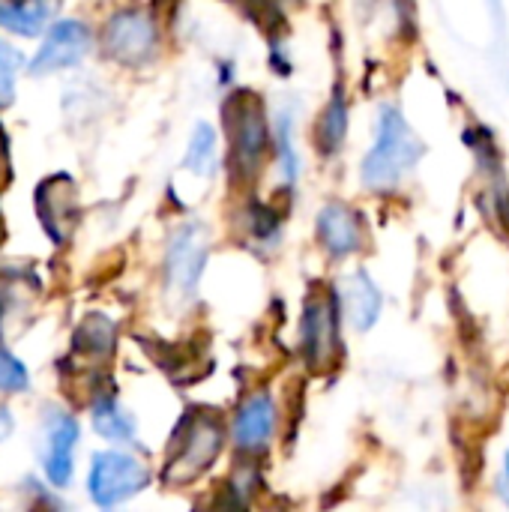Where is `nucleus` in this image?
<instances>
[{
	"mask_svg": "<svg viewBox=\"0 0 509 512\" xmlns=\"http://www.w3.org/2000/svg\"><path fill=\"white\" fill-rule=\"evenodd\" d=\"M102 42H105L108 57H114L117 63L141 66L156 54L159 30H156V21L147 12L123 9V12L111 15V21L105 24Z\"/></svg>",
	"mask_w": 509,
	"mask_h": 512,
	"instance_id": "6",
	"label": "nucleus"
},
{
	"mask_svg": "<svg viewBox=\"0 0 509 512\" xmlns=\"http://www.w3.org/2000/svg\"><path fill=\"white\" fill-rule=\"evenodd\" d=\"M207 255H210L207 231L198 222H189L174 231V237L168 243V255H165V276H168V285L180 297L195 294L204 264H207Z\"/></svg>",
	"mask_w": 509,
	"mask_h": 512,
	"instance_id": "7",
	"label": "nucleus"
},
{
	"mask_svg": "<svg viewBox=\"0 0 509 512\" xmlns=\"http://www.w3.org/2000/svg\"><path fill=\"white\" fill-rule=\"evenodd\" d=\"M300 351L312 372H330L342 354V303L339 291L318 285L303 306Z\"/></svg>",
	"mask_w": 509,
	"mask_h": 512,
	"instance_id": "4",
	"label": "nucleus"
},
{
	"mask_svg": "<svg viewBox=\"0 0 509 512\" xmlns=\"http://www.w3.org/2000/svg\"><path fill=\"white\" fill-rule=\"evenodd\" d=\"M276 423H279V414H276L273 396L270 393H258V396H252L237 411L234 426H231V438H234L237 450H243V453H261L273 441Z\"/></svg>",
	"mask_w": 509,
	"mask_h": 512,
	"instance_id": "12",
	"label": "nucleus"
},
{
	"mask_svg": "<svg viewBox=\"0 0 509 512\" xmlns=\"http://www.w3.org/2000/svg\"><path fill=\"white\" fill-rule=\"evenodd\" d=\"M225 447V429L222 420L213 411H189L180 426L174 429L171 447H168V459H165V471L162 480L165 486H192L198 483L219 459Z\"/></svg>",
	"mask_w": 509,
	"mask_h": 512,
	"instance_id": "2",
	"label": "nucleus"
},
{
	"mask_svg": "<svg viewBox=\"0 0 509 512\" xmlns=\"http://www.w3.org/2000/svg\"><path fill=\"white\" fill-rule=\"evenodd\" d=\"M0 153H3V141H0Z\"/></svg>",
	"mask_w": 509,
	"mask_h": 512,
	"instance_id": "24",
	"label": "nucleus"
},
{
	"mask_svg": "<svg viewBox=\"0 0 509 512\" xmlns=\"http://www.w3.org/2000/svg\"><path fill=\"white\" fill-rule=\"evenodd\" d=\"M75 444H78V423L69 414H51L45 420L42 468H45V477L54 489H63L72 480Z\"/></svg>",
	"mask_w": 509,
	"mask_h": 512,
	"instance_id": "11",
	"label": "nucleus"
},
{
	"mask_svg": "<svg viewBox=\"0 0 509 512\" xmlns=\"http://www.w3.org/2000/svg\"><path fill=\"white\" fill-rule=\"evenodd\" d=\"M27 387V369L21 360H15L9 351L0 348V390H24Z\"/></svg>",
	"mask_w": 509,
	"mask_h": 512,
	"instance_id": "21",
	"label": "nucleus"
},
{
	"mask_svg": "<svg viewBox=\"0 0 509 512\" xmlns=\"http://www.w3.org/2000/svg\"><path fill=\"white\" fill-rule=\"evenodd\" d=\"M216 162H219V156H216V129L210 123H198L195 132H192V138H189V150H186L183 165L192 174H198V177L207 180V177H213Z\"/></svg>",
	"mask_w": 509,
	"mask_h": 512,
	"instance_id": "18",
	"label": "nucleus"
},
{
	"mask_svg": "<svg viewBox=\"0 0 509 512\" xmlns=\"http://www.w3.org/2000/svg\"><path fill=\"white\" fill-rule=\"evenodd\" d=\"M36 213L54 243L69 240L78 222V201H75V186L66 174H54L36 189Z\"/></svg>",
	"mask_w": 509,
	"mask_h": 512,
	"instance_id": "8",
	"label": "nucleus"
},
{
	"mask_svg": "<svg viewBox=\"0 0 509 512\" xmlns=\"http://www.w3.org/2000/svg\"><path fill=\"white\" fill-rule=\"evenodd\" d=\"M114 336H117V330L105 315H87L72 339V348H75V354H81L87 360L105 363L114 354Z\"/></svg>",
	"mask_w": 509,
	"mask_h": 512,
	"instance_id": "14",
	"label": "nucleus"
},
{
	"mask_svg": "<svg viewBox=\"0 0 509 512\" xmlns=\"http://www.w3.org/2000/svg\"><path fill=\"white\" fill-rule=\"evenodd\" d=\"M345 132H348V99H345V90L336 87L333 90V99L327 102L321 120H318V132H315V141L321 147L324 156H336L342 141H345Z\"/></svg>",
	"mask_w": 509,
	"mask_h": 512,
	"instance_id": "15",
	"label": "nucleus"
},
{
	"mask_svg": "<svg viewBox=\"0 0 509 512\" xmlns=\"http://www.w3.org/2000/svg\"><path fill=\"white\" fill-rule=\"evenodd\" d=\"M318 240L327 249L330 258H348L357 255L363 249L366 240V228H363V216L342 204V201H330L321 213H318Z\"/></svg>",
	"mask_w": 509,
	"mask_h": 512,
	"instance_id": "10",
	"label": "nucleus"
},
{
	"mask_svg": "<svg viewBox=\"0 0 509 512\" xmlns=\"http://www.w3.org/2000/svg\"><path fill=\"white\" fill-rule=\"evenodd\" d=\"M93 429L108 438V441H132L135 438V423L132 417L114 402V396H102L93 405Z\"/></svg>",
	"mask_w": 509,
	"mask_h": 512,
	"instance_id": "17",
	"label": "nucleus"
},
{
	"mask_svg": "<svg viewBox=\"0 0 509 512\" xmlns=\"http://www.w3.org/2000/svg\"><path fill=\"white\" fill-rule=\"evenodd\" d=\"M48 0H0V27L15 30L21 36H36L48 21Z\"/></svg>",
	"mask_w": 509,
	"mask_h": 512,
	"instance_id": "16",
	"label": "nucleus"
},
{
	"mask_svg": "<svg viewBox=\"0 0 509 512\" xmlns=\"http://www.w3.org/2000/svg\"><path fill=\"white\" fill-rule=\"evenodd\" d=\"M225 126L231 138V171L237 180H255V174L264 168L273 129L267 120V111L261 99L249 90L234 93L225 102Z\"/></svg>",
	"mask_w": 509,
	"mask_h": 512,
	"instance_id": "3",
	"label": "nucleus"
},
{
	"mask_svg": "<svg viewBox=\"0 0 509 512\" xmlns=\"http://www.w3.org/2000/svg\"><path fill=\"white\" fill-rule=\"evenodd\" d=\"M147 483H150V471L141 459L117 450L93 456L87 489L99 507H117L132 495H138L141 489H147Z\"/></svg>",
	"mask_w": 509,
	"mask_h": 512,
	"instance_id": "5",
	"label": "nucleus"
},
{
	"mask_svg": "<svg viewBox=\"0 0 509 512\" xmlns=\"http://www.w3.org/2000/svg\"><path fill=\"white\" fill-rule=\"evenodd\" d=\"M423 153L426 147L414 132V126L405 120V114L396 105H384L378 111L375 141L360 165V177L369 189L390 192L408 177V171L417 168Z\"/></svg>",
	"mask_w": 509,
	"mask_h": 512,
	"instance_id": "1",
	"label": "nucleus"
},
{
	"mask_svg": "<svg viewBox=\"0 0 509 512\" xmlns=\"http://www.w3.org/2000/svg\"><path fill=\"white\" fill-rule=\"evenodd\" d=\"M21 66V54L0 39V108L15 99V72Z\"/></svg>",
	"mask_w": 509,
	"mask_h": 512,
	"instance_id": "19",
	"label": "nucleus"
},
{
	"mask_svg": "<svg viewBox=\"0 0 509 512\" xmlns=\"http://www.w3.org/2000/svg\"><path fill=\"white\" fill-rule=\"evenodd\" d=\"M339 303H342V312H345V318L351 321V327L369 330V327L378 321V315H381L384 297H381L378 285L360 270V273L348 276V279L339 285Z\"/></svg>",
	"mask_w": 509,
	"mask_h": 512,
	"instance_id": "13",
	"label": "nucleus"
},
{
	"mask_svg": "<svg viewBox=\"0 0 509 512\" xmlns=\"http://www.w3.org/2000/svg\"><path fill=\"white\" fill-rule=\"evenodd\" d=\"M9 432H12V417H9V411L0 405V441H3Z\"/></svg>",
	"mask_w": 509,
	"mask_h": 512,
	"instance_id": "22",
	"label": "nucleus"
},
{
	"mask_svg": "<svg viewBox=\"0 0 509 512\" xmlns=\"http://www.w3.org/2000/svg\"><path fill=\"white\" fill-rule=\"evenodd\" d=\"M507 480H509V453H507Z\"/></svg>",
	"mask_w": 509,
	"mask_h": 512,
	"instance_id": "23",
	"label": "nucleus"
},
{
	"mask_svg": "<svg viewBox=\"0 0 509 512\" xmlns=\"http://www.w3.org/2000/svg\"><path fill=\"white\" fill-rule=\"evenodd\" d=\"M90 51V30L81 21H57L51 33L45 36L39 54L30 63L33 75H45L54 69H69L81 63V57Z\"/></svg>",
	"mask_w": 509,
	"mask_h": 512,
	"instance_id": "9",
	"label": "nucleus"
},
{
	"mask_svg": "<svg viewBox=\"0 0 509 512\" xmlns=\"http://www.w3.org/2000/svg\"><path fill=\"white\" fill-rule=\"evenodd\" d=\"M276 144H279V165H282V174H285V180H288V183H294V180H297V168H300V162H297V153H294V144H291V126H288V117H282V120H279V126H276Z\"/></svg>",
	"mask_w": 509,
	"mask_h": 512,
	"instance_id": "20",
	"label": "nucleus"
}]
</instances>
